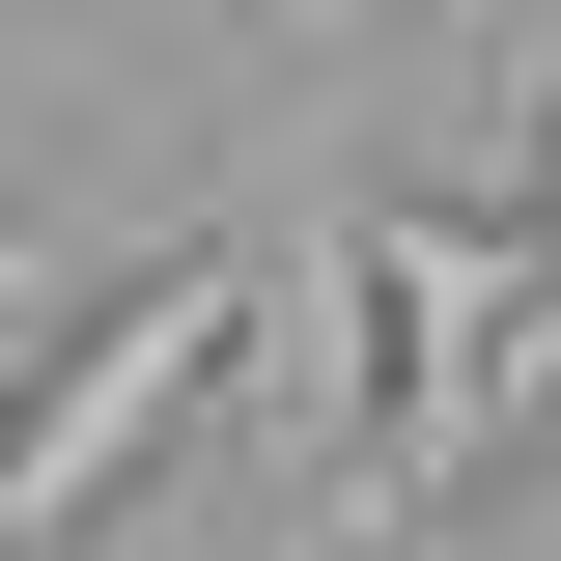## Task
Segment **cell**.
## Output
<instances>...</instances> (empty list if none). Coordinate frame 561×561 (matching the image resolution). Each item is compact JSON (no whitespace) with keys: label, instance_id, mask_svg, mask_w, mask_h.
Masks as SVG:
<instances>
[{"label":"cell","instance_id":"6da1fadb","mask_svg":"<svg viewBox=\"0 0 561 561\" xmlns=\"http://www.w3.org/2000/svg\"><path fill=\"white\" fill-rule=\"evenodd\" d=\"M225 337H253V253H169V280H113L28 393H0V561H57L113 478H169L197 449V393H225Z\"/></svg>","mask_w":561,"mask_h":561},{"label":"cell","instance_id":"7a4b0ae2","mask_svg":"<svg viewBox=\"0 0 561 561\" xmlns=\"http://www.w3.org/2000/svg\"><path fill=\"white\" fill-rule=\"evenodd\" d=\"M505 337H534V225H449V197H393L365 225V534H449V478L505 449Z\"/></svg>","mask_w":561,"mask_h":561}]
</instances>
